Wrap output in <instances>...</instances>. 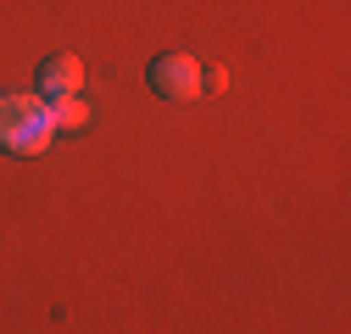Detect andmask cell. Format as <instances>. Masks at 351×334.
<instances>
[{"label":"cell","mask_w":351,"mask_h":334,"mask_svg":"<svg viewBox=\"0 0 351 334\" xmlns=\"http://www.w3.org/2000/svg\"><path fill=\"white\" fill-rule=\"evenodd\" d=\"M145 78H151V90H156L162 101H173V106H190V101L206 95V84H201V62L184 56V51L156 56V62L145 67Z\"/></svg>","instance_id":"cell-2"},{"label":"cell","mask_w":351,"mask_h":334,"mask_svg":"<svg viewBox=\"0 0 351 334\" xmlns=\"http://www.w3.org/2000/svg\"><path fill=\"white\" fill-rule=\"evenodd\" d=\"M78 90H84V62L73 51H62L39 67V95L45 101H62V95H78Z\"/></svg>","instance_id":"cell-3"},{"label":"cell","mask_w":351,"mask_h":334,"mask_svg":"<svg viewBox=\"0 0 351 334\" xmlns=\"http://www.w3.org/2000/svg\"><path fill=\"white\" fill-rule=\"evenodd\" d=\"M51 140H56V117H51V101L45 95H23V90L0 95V151L39 156Z\"/></svg>","instance_id":"cell-1"},{"label":"cell","mask_w":351,"mask_h":334,"mask_svg":"<svg viewBox=\"0 0 351 334\" xmlns=\"http://www.w3.org/2000/svg\"><path fill=\"white\" fill-rule=\"evenodd\" d=\"M51 117H56V134H78L90 123V106H84V95H62L51 101Z\"/></svg>","instance_id":"cell-4"}]
</instances>
